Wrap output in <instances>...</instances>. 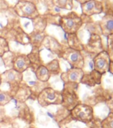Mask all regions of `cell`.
<instances>
[{
	"instance_id": "1",
	"label": "cell",
	"mask_w": 113,
	"mask_h": 128,
	"mask_svg": "<svg viewBox=\"0 0 113 128\" xmlns=\"http://www.w3.org/2000/svg\"><path fill=\"white\" fill-rule=\"evenodd\" d=\"M59 25L66 33L75 34L81 28L83 20L75 12H72L60 18Z\"/></svg>"
},
{
	"instance_id": "2",
	"label": "cell",
	"mask_w": 113,
	"mask_h": 128,
	"mask_svg": "<svg viewBox=\"0 0 113 128\" xmlns=\"http://www.w3.org/2000/svg\"><path fill=\"white\" fill-rule=\"evenodd\" d=\"M62 102L61 93L51 88L43 90L38 96V102L41 106H47L51 104H61Z\"/></svg>"
},
{
	"instance_id": "3",
	"label": "cell",
	"mask_w": 113,
	"mask_h": 128,
	"mask_svg": "<svg viewBox=\"0 0 113 128\" xmlns=\"http://www.w3.org/2000/svg\"><path fill=\"white\" fill-rule=\"evenodd\" d=\"M15 10L17 15L22 18L35 19L39 16L37 9L33 2L20 1L15 7Z\"/></svg>"
},
{
	"instance_id": "4",
	"label": "cell",
	"mask_w": 113,
	"mask_h": 128,
	"mask_svg": "<svg viewBox=\"0 0 113 128\" xmlns=\"http://www.w3.org/2000/svg\"><path fill=\"white\" fill-rule=\"evenodd\" d=\"M73 83L65 84V88L61 93L62 105L69 110H73L79 104V98L75 91V88H73Z\"/></svg>"
},
{
	"instance_id": "5",
	"label": "cell",
	"mask_w": 113,
	"mask_h": 128,
	"mask_svg": "<svg viewBox=\"0 0 113 128\" xmlns=\"http://www.w3.org/2000/svg\"><path fill=\"white\" fill-rule=\"evenodd\" d=\"M63 58L71 65L72 68L83 69L85 67V58L81 51L69 48L63 53Z\"/></svg>"
},
{
	"instance_id": "6",
	"label": "cell",
	"mask_w": 113,
	"mask_h": 128,
	"mask_svg": "<svg viewBox=\"0 0 113 128\" xmlns=\"http://www.w3.org/2000/svg\"><path fill=\"white\" fill-rule=\"evenodd\" d=\"M71 111V115L75 120L83 122H91L93 117V110L85 104H78Z\"/></svg>"
},
{
	"instance_id": "7",
	"label": "cell",
	"mask_w": 113,
	"mask_h": 128,
	"mask_svg": "<svg viewBox=\"0 0 113 128\" xmlns=\"http://www.w3.org/2000/svg\"><path fill=\"white\" fill-rule=\"evenodd\" d=\"M110 55L107 51H102L95 55L93 58V70L97 71L102 75L109 72L110 62Z\"/></svg>"
},
{
	"instance_id": "8",
	"label": "cell",
	"mask_w": 113,
	"mask_h": 128,
	"mask_svg": "<svg viewBox=\"0 0 113 128\" xmlns=\"http://www.w3.org/2000/svg\"><path fill=\"white\" fill-rule=\"evenodd\" d=\"M81 7L82 13L86 16H92L103 12V2L98 0H89L81 4Z\"/></svg>"
},
{
	"instance_id": "9",
	"label": "cell",
	"mask_w": 113,
	"mask_h": 128,
	"mask_svg": "<svg viewBox=\"0 0 113 128\" xmlns=\"http://www.w3.org/2000/svg\"><path fill=\"white\" fill-rule=\"evenodd\" d=\"M85 74L83 69L79 68H71L67 72L61 75L62 80L65 84L67 83H81L83 76Z\"/></svg>"
},
{
	"instance_id": "10",
	"label": "cell",
	"mask_w": 113,
	"mask_h": 128,
	"mask_svg": "<svg viewBox=\"0 0 113 128\" xmlns=\"http://www.w3.org/2000/svg\"><path fill=\"white\" fill-rule=\"evenodd\" d=\"M102 74L99 72L93 70L89 74H84L81 79V83L89 86H95L96 85H99L101 83Z\"/></svg>"
},
{
	"instance_id": "11",
	"label": "cell",
	"mask_w": 113,
	"mask_h": 128,
	"mask_svg": "<svg viewBox=\"0 0 113 128\" xmlns=\"http://www.w3.org/2000/svg\"><path fill=\"white\" fill-rule=\"evenodd\" d=\"M1 77V81L7 82L14 88L19 84L20 82L21 81L22 74L16 72L15 70H10L5 72Z\"/></svg>"
},
{
	"instance_id": "12",
	"label": "cell",
	"mask_w": 113,
	"mask_h": 128,
	"mask_svg": "<svg viewBox=\"0 0 113 128\" xmlns=\"http://www.w3.org/2000/svg\"><path fill=\"white\" fill-rule=\"evenodd\" d=\"M100 28L104 36L113 35V15H105L100 22Z\"/></svg>"
},
{
	"instance_id": "13",
	"label": "cell",
	"mask_w": 113,
	"mask_h": 128,
	"mask_svg": "<svg viewBox=\"0 0 113 128\" xmlns=\"http://www.w3.org/2000/svg\"><path fill=\"white\" fill-rule=\"evenodd\" d=\"M87 48L89 53L95 54V55L103 51L101 37L97 34H93L91 36Z\"/></svg>"
},
{
	"instance_id": "14",
	"label": "cell",
	"mask_w": 113,
	"mask_h": 128,
	"mask_svg": "<svg viewBox=\"0 0 113 128\" xmlns=\"http://www.w3.org/2000/svg\"><path fill=\"white\" fill-rule=\"evenodd\" d=\"M31 64L27 56H20L16 58L13 62V70L22 74L25 72Z\"/></svg>"
},
{
	"instance_id": "15",
	"label": "cell",
	"mask_w": 113,
	"mask_h": 128,
	"mask_svg": "<svg viewBox=\"0 0 113 128\" xmlns=\"http://www.w3.org/2000/svg\"><path fill=\"white\" fill-rule=\"evenodd\" d=\"M36 77L38 80L41 82H47L50 78V74L47 68L45 66H41L37 68L35 72Z\"/></svg>"
},
{
	"instance_id": "16",
	"label": "cell",
	"mask_w": 113,
	"mask_h": 128,
	"mask_svg": "<svg viewBox=\"0 0 113 128\" xmlns=\"http://www.w3.org/2000/svg\"><path fill=\"white\" fill-rule=\"evenodd\" d=\"M45 67L47 68L50 74H56L57 75V74H59L60 71H61L59 64L57 60H53L52 62L49 63Z\"/></svg>"
},
{
	"instance_id": "17",
	"label": "cell",
	"mask_w": 113,
	"mask_h": 128,
	"mask_svg": "<svg viewBox=\"0 0 113 128\" xmlns=\"http://www.w3.org/2000/svg\"><path fill=\"white\" fill-rule=\"evenodd\" d=\"M73 0H54L56 6L62 9L71 10L73 8Z\"/></svg>"
},
{
	"instance_id": "18",
	"label": "cell",
	"mask_w": 113,
	"mask_h": 128,
	"mask_svg": "<svg viewBox=\"0 0 113 128\" xmlns=\"http://www.w3.org/2000/svg\"><path fill=\"white\" fill-rule=\"evenodd\" d=\"M12 96L6 92L0 91V106H5L10 102Z\"/></svg>"
},
{
	"instance_id": "19",
	"label": "cell",
	"mask_w": 113,
	"mask_h": 128,
	"mask_svg": "<svg viewBox=\"0 0 113 128\" xmlns=\"http://www.w3.org/2000/svg\"><path fill=\"white\" fill-rule=\"evenodd\" d=\"M45 38V36L43 34V33H41V32H38L36 34H35L33 36V44L35 45H37L39 44V46H40V44L41 43V41L43 40V39Z\"/></svg>"
},
{
	"instance_id": "20",
	"label": "cell",
	"mask_w": 113,
	"mask_h": 128,
	"mask_svg": "<svg viewBox=\"0 0 113 128\" xmlns=\"http://www.w3.org/2000/svg\"><path fill=\"white\" fill-rule=\"evenodd\" d=\"M7 50L8 46L5 40L2 38H0V56L3 55L4 53H5L6 51H7Z\"/></svg>"
},
{
	"instance_id": "21",
	"label": "cell",
	"mask_w": 113,
	"mask_h": 128,
	"mask_svg": "<svg viewBox=\"0 0 113 128\" xmlns=\"http://www.w3.org/2000/svg\"><path fill=\"white\" fill-rule=\"evenodd\" d=\"M104 123L107 128H113V114H110L109 117L104 121Z\"/></svg>"
},
{
	"instance_id": "22",
	"label": "cell",
	"mask_w": 113,
	"mask_h": 128,
	"mask_svg": "<svg viewBox=\"0 0 113 128\" xmlns=\"http://www.w3.org/2000/svg\"><path fill=\"white\" fill-rule=\"evenodd\" d=\"M109 72H110L113 75V61L111 60L109 65Z\"/></svg>"
},
{
	"instance_id": "23",
	"label": "cell",
	"mask_w": 113,
	"mask_h": 128,
	"mask_svg": "<svg viewBox=\"0 0 113 128\" xmlns=\"http://www.w3.org/2000/svg\"><path fill=\"white\" fill-rule=\"evenodd\" d=\"M75 1L79 2V4H84V3H85V2H88V1H89V0H75Z\"/></svg>"
},
{
	"instance_id": "24",
	"label": "cell",
	"mask_w": 113,
	"mask_h": 128,
	"mask_svg": "<svg viewBox=\"0 0 113 128\" xmlns=\"http://www.w3.org/2000/svg\"><path fill=\"white\" fill-rule=\"evenodd\" d=\"M1 76H0V85H1Z\"/></svg>"
},
{
	"instance_id": "25",
	"label": "cell",
	"mask_w": 113,
	"mask_h": 128,
	"mask_svg": "<svg viewBox=\"0 0 113 128\" xmlns=\"http://www.w3.org/2000/svg\"><path fill=\"white\" fill-rule=\"evenodd\" d=\"M98 1H100V2H103L105 0H98Z\"/></svg>"
}]
</instances>
